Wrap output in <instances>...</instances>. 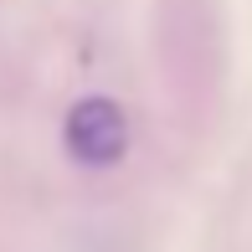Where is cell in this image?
<instances>
[{
	"mask_svg": "<svg viewBox=\"0 0 252 252\" xmlns=\"http://www.w3.org/2000/svg\"><path fill=\"white\" fill-rule=\"evenodd\" d=\"M62 139H67V155L77 159L83 170H108L119 165L124 150H129V119L113 98H83L67 108V124H62Z\"/></svg>",
	"mask_w": 252,
	"mask_h": 252,
	"instance_id": "cell-1",
	"label": "cell"
}]
</instances>
